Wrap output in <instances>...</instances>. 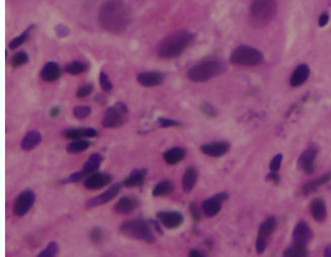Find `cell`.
<instances>
[{
    "label": "cell",
    "instance_id": "obj_1",
    "mask_svg": "<svg viewBox=\"0 0 331 257\" xmlns=\"http://www.w3.org/2000/svg\"><path fill=\"white\" fill-rule=\"evenodd\" d=\"M132 20L130 6L124 0H108L98 12V24L106 32L120 34L129 28Z\"/></svg>",
    "mask_w": 331,
    "mask_h": 257
},
{
    "label": "cell",
    "instance_id": "obj_2",
    "mask_svg": "<svg viewBox=\"0 0 331 257\" xmlns=\"http://www.w3.org/2000/svg\"><path fill=\"white\" fill-rule=\"evenodd\" d=\"M194 34L188 30H178L160 42L157 53L160 58L174 59L180 56L194 42Z\"/></svg>",
    "mask_w": 331,
    "mask_h": 257
},
{
    "label": "cell",
    "instance_id": "obj_3",
    "mask_svg": "<svg viewBox=\"0 0 331 257\" xmlns=\"http://www.w3.org/2000/svg\"><path fill=\"white\" fill-rule=\"evenodd\" d=\"M120 230L122 235H125L129 238L142 240L146 243H154L155 236L153 234L151 225L142 219H133L124 222Z\"/></svg>",
    "mask_w": 331,
    "mask_h": 257
},
{
    "label": "cell",
    "instance_id": "obj_4",
    "mask_svg": "<svg viewBox=\"0 0 331 257\" xmlns=\"http://www.w3.org/2000/svg\"><path fill=\"white\" fill-rule=\"evenodd\" d=\"M224 70V66L217 60H206L192 66L188 71V77L194 82H206L219 74Z\"/></svg>",
    "mask_w": 331,
    "mask_h": 257
},
{
    "label": "cell",
    "instance_id": "obj_5",
    "mask_svg": "<svg viewBox=\"0 0 331 257\" xmlns=\"http://www.w3.org/2000/svg\"><path fill=\"white\" fill-rule=\"evenodd\" d=\"M276 0H254L250 6V18L258 26H264L276 16Z\"/></svg>",
    "mask_w": 331,
    "mask_h": 257
},
{
    "label": "cell",
    "instance_id": "obj_6",
    "mask_svg": "<svg viewBox=\"0 0 331 257\" xmlns=\"http://www.w3.org/2000/svg\"><path fill=\"white\" fill-rule=\"evenodd\" d=\"M230 61L235 65L254 66L264 61V55L260 51L250 46H239L231 54Z\"/></svg>",
    "mask_w": 331,
    "mask_h": 257
},
{
    "label": "cell",
    "instance_id": "obj_7",
    "mask_svg": "<svg viewBox=\"0 0 331 257\" xmlns=\"http://www.w3.org/2000/svg\"><path fill=\"white\" fill-rule=\"evenodd\" d=\"M128 114L127 106L118 102L106 110L102 118V126L104 128H118L126 122Z\"/></svg>",
    "mask_w": 331,
    "mask_h": 257
},
{
    "label": "cell",
    "instance_id": "obj_8",
    "mask_svg": "<svg viewBox=\"0 0 331 257\" xmlns=\"http://www.w3.org/2000/svg\"><path fill=\"white\" fill-rule=\"evenodd\" d=\"M34 200H36V196L32 190H26L20 192L14 204V215L18 217L24 216L34 206Z\"/></svg>",
    "mask_w": 331,
    "mask_h": 257
},
{
    "label": "cell",
    "instance_id": "obj_9",
    "mask_svg": "<svg viewBox=\"0 0 331 257\" xmlns=\"http://www.w3.org/2000/svg\"><path fill=\"white\" fill-rule=\"evenodd\" d=\"M276 227V220L274 217L268 218L260 227L258 236L256 239V252L262 253L266 247V240L270 236V234L274 231Z\"/></svg>",
    "mask_w": 331,
    "mask_h": 257
},
{
    "label": "cell",
    "instance_id": "obj_10",
    "mask_svg": "<svg viewBox=\"0 0 331 257\" xmlns=\"http://www.w3.org/2000/svg\"><path fill=\"white\" fill-rule=\"evenodd\" d=\"M228 200V194L226 192H220L213 198L206 200L202 202V212L206 217H214L221 210L222 202Z\"/></svg>",
    "mask_w": 331,
    "mask_h": 257
},
{
    "label": "cell",
    "instance_id": "obj_11",
    "mask_svg": "<svg viewBox=\"0 0 331 257\" xmlns=\"http://www.w3.org/2000/svg\"><path fill=\"white\" fill-rule=\"evenodd\" d=\"M157 218L160 220L162 225L168 229H174L180 227L184 222L182 214L176 210L170 212H158Z\"/></svg>",
    "mask_w": 331,
    "mask_h": 257
},
{
    "label": "cell",
    "instance_id": "obj_12",
    "mask_svg": "<svg viewBox=\"0 0 331 257\" xmlns=\"http://www.w3.org/2000/svg\"><path fill=\"white\" fill-rule=\"evenodd\" d=\"M140 206V202L136 196H126L120 198L114 206V212L120 215H129L136 210Z\"/></svg>",
    "mask_w": 331,
    "mask_h": 257
},
{
    "label": "cell",
    "instance_id": "obj_13",
    "mask_svg": "<svg viewBox=\"0 0 331 257\" xmlns=\"http://www.w3.org/2000/svg\"><path fill=\"white\" fill-rule=\"evenodd\" d=\"M112 180V176L108 174L106 172H96L92 176H90L86 182H84V186L88 190H100L108 184H110Z\"/></svg>",
    "mask_w": 331,
    "mask_h": 257
},
{
    "label": "cell",
    "instance_id": "obj_14",
    "mask_svg": "<svg viewBox=\"0 0 331 257\" xmlns=\"http://www.w3.org/2000/svg\"><path fill=\"white\" fill-rule=\"evenodd\" d=\"M316 156H317V149L314 148V147L308 148L300 156L299 161H298V165L304 171L305 174H311L313 171L315 170Z\"/></svg>",
    "mask_w": 331,
    "mask_h": 257
},
{
    "label": "cell",
    "instance_id": "obj_15",
    "mask_svg": "<svg viewBox=\"0 0 331 257\" xmlns=\"http://www.w3.org/2000/svg\"><path fill=\"white\" fill-rule=\"evenodd\" d=\"M63 136L66 139L70 140H80L84 138H94L98 136V132L96 128H68V130L63 131Z\"/></svg>",
    "mask_w": 331,
    "mask_h": 257
},
{
    "label": "cell",
    "instance_id": "obj_16",
    "mask_svg": "<svg viewBox=\"0 0 331 257\" xmlns=\"http://www.w3.org/2000/svg\"><path fill=\"white\" fill-rule=\"evenodd\" d=\"M120 190V184H116L114 186H112L108 190H106L104 192H102V194L86 202V206L88 208H94V206H102L104 204L108 202H110L112 198H114L118 192Z\"/></svg>",
    "mask_w": 331,
    "mask_h": 257
},
{
    "label": "cell",
    "instance_id": "obj_17",
    "mask_svg": "<svg viewBox=\"0 0 331 257\" xmlns=\"http://www.w3.org/2000/svg\"><path fill=\"white\" fill-rule=\"evenodd\" d=\"M164 74L159 71H149V72H142L138 75L137 80L139 84L145 88H153L160 85L164 81Z\"/></svg>",
    "mask_w": 331,
    "mask_h": 257
},
{
    "label": "cell",
    "instance_id": "obj_18",
    "mask_svg": "<svg viewBox=\"0 0 331 257\" xmlns=\"http://www.w3.org/2000/svg\"><path fill=\"white\" fill-rule=\"evenodd\" d=\"M230 149V145L227 142H212L204 144L200 147V151L210 157H221L226 154Z\"/></svg>",
    "mask_w": 331,
    "mask_h": 257
},
{
    "label": "cell",
    "instance_id": "obj_19",
    "mask_svg": "<svg viewBox=\"0 0 331 257\" xmlns=\"http://www.w3.org/2000/svg\"><path fill=\"white\" fill-rule=\"evenodd\" d=\"M311 237H312V231L309 228L307 223L300 222L299 224H297V226L294 230V234H293L294 243L307 245V243L310 241Z\"/></svg>",
    "mask_w": 331,
    "mask_h": 257
},
{
    "label": "cell",
    "instance_id": "obj_20",
    "mask_svg": "<svg viewBox=\"0 0 331 257\" xmlns=\"http://www.w3.org/2000/svg\"><path fill=\"white\" fill-rule=\"evenodd\" d=\"M61 76V68L56 62L47 63L42 71H40V78L46 82H54L58 80Z\"/></svg>",
    "mask_w": 331,
    "mask_h": 257
},
{
    "label": "cell",
    "instance_id": "obj_21",
    "mask_svg": "<svg viewBox=\"0 0 331 257\" xmlns=\"http://www.w3.org/2000/svg\"><path fill=\"white\" fill-rule=\"evenodd\" d=\"M147 174L146 169H135L124 180V186L127 188H136L143 186Z\"/></svg>",
    "mask_w": 331,
    "mask_h": 257
},
{
    "label": "cell",
    "instance_id": "obj_22",
    "mask_svg": "<svg viewBox=\"0 0 331 257\" xmlns=\"http://www.w3.org/2000/svg\"><path fill=\"white\" fill-rule=\"evenodd\" d=\"M186 150L184 148L174 147L163 154V159L168 164L174 165L182 161L186 157Z\"/></svg>",
    "mask_w": 331,
    "mask_h": 257
},
{
    "label": "cell",
    "instance_id": "obj_23",
    "mask_svg": "<svg viewBox=\"0 0 331 257\" xmlns=\"http://www.w3.org/2000/svg\"><path fill=\"white\" fill-rule=\"evenodd\" d=\"M102 162V156L98 153H94L90 156L88 161L86 162L84 169H82V174H84V176H90L94 174H96L98 169L100 168V164Z\"/></svg>",
    "mask_w": 331,
    "mask_h": 257
},
{
    "label": "cell",
    "instance_id": "obj_24",
    "mask_svg": "<svg viewBox=\"0 0 331 257\" xmlns=\"http://www.w3.org/2000/svg\"><path fill=\"white\" fill-rule=\"evenodd\" d=\"M309 75H310L309 67L305 64L299 65L292 74L291 85L294 88L300 86V85H302L308 79Z\"/></svg>",
    "mask_w": 331,
    "mask_h": 257
},
{
    "label": "cell",
    "instance_id": "obj_25",
    "mask_svg": "<svg viewBox=\"0 0 331 257\" xmlns=\"http://www.w3.org/2000/svg\"><path fill=\"white\" fill-rule=\"evenodd\" d=\"M311 214L317 222H323L326 218V206L322 198H314L311 202Z\"/></svg>",
    "mask_w": 331,
    "mask_h": 257
},
{
    "label": "cell",
    "instance_id": "obj_26",
    "mask_svg": "<svg viewBox=\"0 0 331 257\" xmlns=\"http://www.w3.org/2000/svg\"><path fill=\"white\" fill-rule=\"evenodd\" d=\"M198 180V171L194 167H188L182 178V188L186 192H192Z\"/></svg>",
    "mask_w": 331,
    "mask_h": 257
},
{
    "label": "cell",
    "instance_id": "obj_27",
    "mask_svg": "<svg viewBox=\"0 0 331 257\" xmlns=\"http://www.w3.org/2000/svg\"><path fill=\"white\" fill-rule=\"evenodd\" d=\"M40 140H42V136L38 131H30L22 139V148L26 151L32 150L40 144Z\"/></svg>",
    "mask_w": 331,
    "mask_h": 257
},
{
    "label": "cell",
    "instance_id": "obj_28",
    "mask_svg": "<svg viewBox=\"0 0 331 257\" xmlns=\"http://www.w3.org/2000/svg\"><path fill=\"white\" fill-rule=\"evenodd\" d=\"M330 180H331V174H324V176H320V178H318L314 180H311V182H307L306 184H304V186L302 188V192L304 194H309L313 190H316L317 188H319L322 186L326 184Z\"/></svg>",
    "mask_w": 331,
    "mask_h": 257
},
{
    "label": "cell",
    "instance_id": "obj_29",
    "mask_svg": "<svg viewBox=\"0 0 331 257\" xmlns=\"http://www.w3.org/2000/svg\"><path fill=\"white\" fill-rule=\"evenodd\" d=\"M174 190V184L172 182L165 180L158 182L155 188H153V196H163L170 194Z\"/></svg>",
    "mask_w": 331,
    "mask_h": 257
},
{
    "label": "cell",
    "instance_id": "obj_30",
    "mask_svg": "<svg viewBox=\"0 0 331 257\" xmlns=\"http://www.w3.org/2000/svg\"><path fill=\"white\" fill-rule=\"evenodd\" d=\"M284 257H308L307 246L294 243L284 252Z\"/></svg>",
    "mask_w": 331,
    "mask_h": 257
},
{
    "label": "cell",
    "instance_id": "obj_31",
    "mask_svg": "<svg viewBox=\"0 0 331 257\" xmlns=\"http://www.w3.org/2000/svg\"><path fill=\"white\" fill-rule=\"evenodd\" d=\"M90 146V142L88 140L86 139H80V140H75L73 142H71L66 150L68 153L70 154H76V153H80V152H84L86 150H88Z\"/></svg>",
    "mask_w": 331,
    "mask_h": 257
},
{
    "label": "cell",
    "instance_id": "obj_32",
    "mask_svg": "<svg viewBox=\"0 0 331 257\" xmlns=\"http://www.w3.org/2000/svg\"><path fill=\"white\" fill-rule=\"evenodd\" d=\"M86 69H88L86 63L82 62V61H73L65 67L66 72L69 74H72V75H78V74L84 73Z\"/></svg>",
    "mask_w": 331,
    "mask_h": 257
},
{
    "label": "cell",
    "instance_id": "obj_33",
    "mask_svg": "<svg viewBox=\"0 0 331 257\" xmlns=\"http://www.w3.org/2000/svg\"><path fill=\"white\" fill-rule=\"evenodd\" d=\"M32 28V26H30L26 30H24L22 34H20L18 36L14 38L10 42V48L12 50H14V49L18 48L20 46H22V45L24 44V42H26L28 40V38H30V32Z\"/></svg>",
    "mask_w": 331,
    "mask_h": 257
},
{
    "label": "cell",
    "instance_id": "obj_34",
    "mask_svg": "<svg viewBox=\"0 0 331 257\" xmlns=\"http://www.w3.org/2000/svg\"><path fill=\"white\" fill-rule=\"evenodd\" d=\"M90 241L94 244H100L102 243L104 238H106V232L102 228H100V227H96L94 228L90 233Z\"/></svg>",
    "mask_w": 331,
    "mask_h": 257
},
{
    "label": "cell",
    "instance_id": "obj_35",
    "mask_svg": "<svg viewBox=\"0 0 331 257\" xmlns=\"http://www.w3.org/2000/svg\"><path fill=\"white\" fill-rule=\"evenodd\" d=\"M58 244L57 242H51L43 251H40L38 257H56L58 253Z\"/></svg>",
    "mask_w": 331,
    "mask_h": 257
},
{
    "label": "cell",
    "instance_id": "obj_36",
    "mask_svg": "<svg viewBox=\"0 0 331 257\" xmlns=\"http://www.w3.org/2000/svg\"><path fill=\"white\" fill-rule=\"evenodd\" d=\"M28 61V55L26 52L22 51V52L16 53L12 56V65L14 68H18V67H20V66L24 65Z\"/></svg>",
    "mask_w": 331,
    "mask_h": 257
},
{
    "label": "cell",
    "instance_id": "obj_37",
    "mask_svg": "<svg viewBox=\"0 0 331 257\" xmlns=\"http://www.w3.org/2000/svg\"><path fill=\"white\" fill-rule=\"evenodd\" d=\"M92 114V108L88 106H77L73 108V114L75 118L84 120Z\"/></svg>",
    "mask_w": 331,
    "mask_h": 257
},
{
    "label": "cell",
    "instance_id": "obj_38",
    "mask_svg": "<svg viewBox=\"0 0 331 257\" xmlns=\"http://www.w3.org/2000/svg\"><path fill=\"white\" fill-rule=\"evenodd\" d=\"M100 86H102V88L104 92H110V90H112V81L110 80L108 75L106 72H104V71H102L100 74Z\"/></svg>",
    "mask_w": 331,
    "mask_h": 257
},
{
    "label": "cell",
    "instance_id": "obj_39",
    "mask_svg": "<svg viewBox=\"0 0 331 257\" xmlns=\"http://www.w3.org/2000/svg\"><path fill=\"white\" fill-rule=\"evenodd\" d=\"M202 112L208 118H215L217 116V110L214 106H212L209 102H204L200 106Z\"/></svg>",
    "mask_w": 331,
    "mask_h": 257
},
{
    "label": "cell",
    "instance_id": "obj_40",
    "mask_svg": "<svg viewBox=\"0 0 331 257\" xmlns=\"http://www.w3.org/2000/svg\"><path fill=\"white\" fill-rule=\"evenodd\" d=\"M94 88H92V84H84V86H81L78 90H77V94H76V96L78 98H84L86 96H88L92 92Z\"/></svg>",
    "mask_w": 331,
    "mask_h": 257
},
{
    "label": "cell",
    "instance_id": "obj_41",
    "mask_svg": "<svg viewBox=\"0 0 331 257\" xmlns=\"http://www.w3.org/2000/svg\"><path fill=\"white\" fill-rule=\"evenodd\" d=\"M158 122L160 124V126L162 128H170V126H180L182 122L174 120H170V118H158Z\"/></svg>",
    "mask_w": 331,
    "mask_h": 257
},
{
    "label": "cell",
    "instance_id": "obj_42",
    "mask_svg": "<svg viewBox=\"0 0 331 257\" xmlns=\"http://www.w3.org/2000/svg\"><path fill=\"white\" fill-rule=\"evenodd\" d=\"M282 160V154H278L276 157L272 158V160L270 164V168L272 170V172H278V169L280 168Z\"/></svg>",
    "mask_w": 331,
    "mask_h": 257
},
{
    "label": "cell",
    "instance_id": "obj_43",
    "mask_svg": "<svg viewBox=\"0 0 331 257\" xmlns=\"http://www.w3.org/2000/svg\"><path fill=\"white\" fill-rule=\"evenodd\" d=\"M190 215H192V219L194 221L198 222V221L200 220V210L196 202H190Z\"/></svg>",
    "mask_w": 331,
    "mask_h": 257
},
{
    "label": "cell",
    "instance_id": "obj_44",
    "mask_svg": "<svg viewBox=\"0 0 331 257\" xmlns=\"http://www.w3.org/2000/svg\"><path fill=\"white\" fill-rule=\"evenodd\" d=\"M55 32H56V34H57L58 36H60V38H64V36H66L69 34L70 30H69V28H68L67 26L61 24L56 26V28H55Z\"/></svg>",
    "mask_w": 331,
    "mask_h": 257
},
{
    "label": "cell",
    "instance_id": "obj_45",
    "mask_svg": "<svg viewBox=\"0 0 331 257\" xmlns=\"http://www.w3.org/2000/svg\"><path fill=\"white\" fill-rule=\"evenodd\" d=\"M328 20H329V16H328V14H327L326 12L322 14L320 16V18H319V26H320L321 28H324V26L328 24Z\"/></svg>",
    "mask_w": 331,
    "mask_h": 257
},
{
    "label": "cell",
    "instance_id": "obj_46",
    "mask_svg": "<svg viewBox=\"0 0 331 257\" xmlns=\"http://www.w3.org/2000/svg\"><path fill=\"white\" fill-rule=\"evenodd\" d=\"M190 257H206L204 253L198 249H192L190 252Z\"/></svg>",
    "mask_w": 331,
    "mask_h": 257
},
{
    "label": "cell",
    "instance_id": "obj_47",
    "mask_svg": "<svg viewBox=\"0 0 331 257\" xmlns=\"http://www.w3.org/2000/svg\"><path fill=\"white\" fill-rule=\"evenodd\" d=\"M60 114H61V108H60V106H53V108L50 110V114H51V116H53V118L58 116Z\"/></svg>",
    "mask_w": 331,
    "mask_h": 257
},
{
    "label": "cell",
    "instance_id": "obj_48",
    "mask_svg": "<svg viewBox=\"0 0 331 257\" xmlns=\"http://www.w3.org/2000/svg\"><path fill=\"white\" fill-rule=\"evenodd\" d=\"M268 178H270L274 184H278V182H280V176L276 174V172H272L268 176Z\"/></svg>",
    "mask_w": 331,
    "mask_h": 257
},
{
    "label": "cell",
    "instance_id": "obj_49",
    "mask_svg": "<svg viewBox=\"0 0 331 257\" xmlns=\"http://www.w3.org/2000/svg\"><path fill=\"white\" fill-rule=\"evenodd\" d=\"M324 257H331V244H329L324 251Z\"/></svg>",
    "mask_w": 331,
    "mask_h": 257
}]
</instances>
